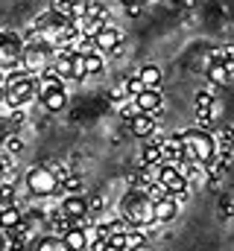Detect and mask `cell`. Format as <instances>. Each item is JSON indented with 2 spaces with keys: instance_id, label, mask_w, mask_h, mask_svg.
Instances as JSON below:
<instances>
[{
  "instance_id": "24",
  "label": "cell",
  "mask_w": 234,
  "mask_h": 251,
  "mask_svg": "<svg viewBox=\"0 0 234 251\" xmlns=\"http://www.w3.org/2000/svg\"><path fill=\"white\" fill-rule=\"evenodd\" d=\"M123 91H126V94H132V100H135V97H138L141 91H146V88H144V82H141L138 76H129V79L123 82Z\"/></svg>"
},
{
  "instance_id": "7",
  "label": "cell",
  "mask_w": 234,
  "mask_h": 251,
  "mask_svg": "<svg viewBox=\"0 0 234 251\" xmlns=\"http://www.w3.org/2000/svg\"><path fill=\"white\" fill-rule=\"evenodd\" d=\"M58 213H64L67 219L79 222V219H85V216H88V204H85V199H82V196H64V201H61Z\"/></svg>"
},
{
  "instance_id": "13",
  "label": "cell",
  "mask_w": 234,
  "mask_h": 251,
  "mask_svg": "<svg viewBox=\"0 0 234 251\" xmlns=\"http://www.w3.org/2000/svg\"><path fill=\"white\" fill-rule=\"evenodd\" d=\"M64 102H67V94L58 88V91H50V94H44L41 97V105L47 108V111H61L64 108Z\"/></svg>"
},
{
  "instance_id": "20",
  "label": "cell",
  "mask_w": 234,
  "mask_h": 251,
  "mask_svg": "<svg viewBox=\"0 0 234 251\" xmlns=\"http://www.w3.org/2000/svg\"><path fill=\"white\" fill-rule=\"evenodd\" d=\"M146 243V237L141 231H126L123 237V251H141V246Z\"/></svg>"
},
{
  "instance_id": "3",
  "label": "cell",
  "mask_w": 234,
  "mask_h": 251,
  "mask_svg": "<svg viewBox=\"0 0 234 251\" xmlns=\"http://www.w3.org/2000/svg\"><path fill=\"white\" fill-rule=\"evenodd\" d=\"M27 187H29V193L32 196H53L58 190V178L41 164V167H32L29 173H27Z\"/></svg>"
},
{
  "instance_id": "11",
  "label": "cell",
  "mask_w": 234,
  "mask_h": 251,
  "mask_svg": "<svg viewBox=\"0 0 234 251\" xmlns=\"http://www.w3.org/2000/svg\"><path fill=\"white\" fill-rule=\"evenodd\" d=\"M129 126H132V134H135V137H149V134L155 131V117L138 114L135 120H129Z\"/></svg>"
},
{
  "instance_id": "28",
  "label": "cell",
  "mask_w": 234,
  "mask_h": 251,
  "mask_svg": "<svg viewBox=\"0 0 234 251\" xmlns=\"http://www.w3.org/2000/svg\"><path fill=\"white\" fill-rule=\"evenodd\" d=\"M103 251H123V249H117V246H109V243H106V249Z\"/></svg>"
},
{
  "instance_id": "2",
  "label": "cell",
  "mask_w": 234,
  "mask_h": 251,
  "mask_svg": "<svg viewBox=\"0 0 234 251\" xmlns=\"http://www.w3.org/2000/svg\"><path fill=\"white\" fill-rule=\"evenodd\" d=\"M126 219L138 228H146V225H155L152 219V201L141 193V190H132L129 193V201H126Z\"/></svg>"
},
{
  "instance_id": "26",
  "label": "cell",
  "mask_w": 234,
  "mask_h": 251,
  "mask_svg": "<svg viewBox=\"0 0 234 251\" xmlns=\"http://www.w3.org/2000/svg\"><path fill=\"white\" fill-rule=\"evenodd\" d=\"M85 204H88V213H91V210H103V204H106V199H103V196H94V199H88Z\"/></svg>"
},
{
  "instance_id": "10",
  "label": "cell",
  "mask_w": 234,
  "mask_h": 251,
  "mask_svg": "<svg viewBox=\"0 0 234 251\" xmlns=\"http://www.w3.org/2000/svg\"><path fill=\"white\" fill-rule=\"evenodd\" d=\"M61 243L67 246V251H85L88 249V240H85V231L79 228V225H73L64 237H61Z\"/></svg>"
},
{
  "instance_id": "15",
  "label": "cell",
  "mask_w": 234,
  "mask_h": 251,
  "mask_svg": "<svg viewBox=\"0 0 234 251\" xmlns=\"http://www.w3.org/2000/svg\"><path fill=\"white\" fill-rule=\"evenodd\" d=\"M155 164H161V149L158 143H146L141 149V167H155Z\"/></svg>"
},
{
  "instance_id": "4",
  "label": "cell",
  "mask_w": 234,
  "mask_h": 251,
  "mask_svg": "<svg viewBox=\"0 0 234 251\" xmlns=\"http://www.w3.org/2000/svg\"><path fill=\"white\" fill-rule=\"evenodd\" d=\"M120 41H123V32L117 29V26H103L97 35H94V50L97 53H115L117 47H120Z\"/></svg>"
},
{
  "instance_id": "31",
  "label": "cell",
  "mask_w": 234,
  "mask_h": 251,
  "mask_svg": "<svg viewBox=\"0 0 234 251\" xmlns=\"http://www.w3.org/2000/svg\"><path fill=\"white\" fill-rule=\"evenodd\" d=\"M120 3H123V6H129V3H138V0H120Z\"/></svg>"
},
{
  "instance_id": "27",
  "label": "cell",
  "mask_w": 234,
  "mask_h": 251,
  "mask_svg": "<svg viewBox=\"0 0 234 251\" xmlns=\"http://www.w3.org/2000/svg\"><path fill=\"white\" fill-rule=\"evenodd\" d=\"M126 12H129V15H132V18H135V15H138V12H141V3H129V6H126Z\"/></svg>"
},
{
  "instance_id": "16",
  "label": "cell",
  "mask_w": 234,
  "mask_h": 251,
  "mask_svg": "<svg viewBox=\"0 0 234 251\" xmlns=\"http://www.w3.org/2000/svg\"><path fill=\"white\" fill-rule=\"evenodd\" d=\"M21 219H24V213H21V210H18L15 204H12V207H6V210H0V228H3V231L15 228V225H18Z\"/></svg>"
},
{
  "instance_id": "6",
  "label": "cell",
  "mask_w": 234,
  "mask_h": 251,
  "mask_svg": "<svg viewBox=\"0 0 234 251\" xmlns=\"http://www.w3.org/2000/svg\"><path fill=\"white\" fill-rule=\"evenodd\" d=\"M21 41L15 38V35H3L0 32V67H12V64H18L21 59Z\"/></svg>"
},
{
  "instance_id": "12",
  "label": "cell",
  "mask_w": 234,
  "mask_h": 251,
  "mask_svg": "<svg viewBox=\"0 0 234 251\" xmlns=\"http://www.w3.org/2000/svg\"><path fill=\"white\" fill-rule=\"evenodd\" d=\"M138 79L144 82V88H152V91H158V85H161V70H158L155 64H146V67H141Z\"/></svg>"
},
{
  "instance_id": "1",
  "label": "cell",
  "mask_w": 234,
  "mask_h": 251,
  "mask_svg": "<svg viewBox=\"0 0 234 251\" xmlns=\"http://www.w3.org/2000/svg\"><path fill=\"white\" fill-rule=\"evenodd\" d=\"M178 137H181V143L193 152L196 164H208V161L217 155V140H214L211 131H199V128H193V131H181Z\"/></svg>"
},
{
  "instance_id": "18",
  "label": "cell",
  "mask_w": 234,
  "mask_h": 251,
  "mask_svg": "<svg viewBox=\"0 0 234 251\" xmlns=\"http://www.w3.org/2000/svg\"><path fill=\"white\" fill-rule=\"evenodd\" d=\"M35 251H67V246L61 243V237H56V234H47V237H41V240H38Z\"/></svg>"
},
{
  "instance_id": "9",
  "label": "cell",
  "mask_w": 234,
  "mask_h": 251,
  "mask_svg": "<svg viewBox=\"0 0 234 251\" xmlns=\"http://www.w3.org/2000/svg\"><path fill=\"white\" fill-rule=\"evenodd\" d=\"M176 213H178V204H176L173 199L152 201V219H155V222H173Z\"/></svg>"
},
{
  "instance_id": "19",
  "label": "cell",
  "mask_w": 234,
  "mask_h": 251,
  "mask_svg": "<svg viewBox=\"0 0 234 251\" xmlns=\"http://www.w3.org/2000/svg\"><path fill=\"white\" fill-rule=\"evenodd\" d=\"M82 62H85V76H97L100 70H103V56L94 50V53H88V56H82Z\"/></svg>"
},
{
  "instance_id": "21",
  "label": "cell",
  "mask_w": 234,
  "mask_h": 251,
  "mask_svg": "<svg viewBox=\"0 0 234 251\" xmlns=\"http://www.w3.org/2000/svg\"><path fill=\"white\" fill-rule=\"evenodd\" d=\"M50 222H53V231H56V237H64V234H67V231L76 225L73 219H67V216H64V213H58V210L53 213V219H50Z\"/></svg>"
},
{
  "instance_id": "5",
  "label": "cell",
  "mask_w": 234,
  "mask_h": 251,
  "mask_svg": "<svg viewBox=\"0 0 234 251\" xmlns=\"http://www.w3.org/2000/svg\"><path fill=\"white\" fill-rule=\"evenodd\" d=\"M135 102H138L141 114H149V117H155V114L164 108V97H161V91H152V88L141 91V94L135 97Z\"/></svg>"
},
{
  "instance_id": "23",
  "label": "cell",
  "mask_w": 234,
  "mask_h": 251,
  "mask_svg": "<svg viewBox=\"0 0 234 251\" xmlns=\"http://www.w3.org/2000/svg\"><path fill=\"white\" fill-rule=\"evenodd\" d=\"M70 79H85V62L79 53H73V59H70Z\"/></svg>"
},
{
  "instance_id": "29",
  "label": "cell",
  "mask_w": 234,
  "mask_h": 251,
  "mask_svg": "<svg viewBox=\"0 0 234 251\" xmlns=\"http://www.w3.org/2000/svg\"><path fill=\"white\" fill-rule=\"evenodd\" d=\"M3 100H6V88L0 85V102H3Z\"/></svg>"
},
{
  "instance_id": "25",
  "label": "cell",
  "mask_w": 234,
  "mask_h": 251,
  "mask_svg": "<svg viewBox=\"0 0 234 251\" xmlns=\"http://www.w3.org/2000/svg\"><path fill=\"white\" fill-rule=\"evenodd\" d=\"M21 149H24V140H21L18 134H12V137H9V140L0 146V152H6V155H18Z\"/></svg>"
},
{
  "instance_id": "30",
  "label": "cell",
  "mask_w": 234,
  "mask_h": 251,
  "mask_svg": "<svg viewBox=\"0 0 234 251\" xmlns=\"http://www.w3.org/2000/svg\"><path fill=\"white\" fill-rule=\"evenodd\" d=\"M3 82H6V73H3V67H0V85H3Z\"/></svg>"
},
{
  "instance_id": "17",
  "label": "cell",
  "mask_w": 234,
  "mask_h": 251,
  "mask_svg": "<svg viewBox=\"0 0 234 251\" xmlns=\"http://www.w3.org/2000/svg\"><path fill=\"white\" fill-rule=\"evenodd\" d=\"M229 76H232V73H229V70H226L220 62H211V64H208V79H211L214 85H229Z\"/></svg>"
},
{
  "instance_id": "22",
  "label": "cell",
  "mask_w": 234,
  "mask_h": 251,
  "mask_svg": "<svg viewBox=\"0 0 234 251\" xmlns=\"http://www.w3.org/2000/svg\"><path fill=\"white\" fill-rule=\"evenodd\" d=\"M117 108H120V117H123L126 123H129V120H135V117L141 114V108H138V102H135V100H132V102H120Z\"/></svg>"
},
{
  "instance_id": "14",
  "label": "cell",
  "mask_w": 234,
  "mask_h": 251,
  "mask_svg": "<svg viewBox=\"0 0 234 251\" xmlns=\"http://www.w3.org/2000/svg\"><path fill=\"white\" fill-rule=\"evenodd\" d=\"M196 117H214V97L208 91L196 94Z\"/></svg>"
},
{
  "instance_id": "8",
  "label": "cell",
  "mask_w": 234,
  "mask_h": 251,
  "mask_svg": "<svg viewBox=\"0 0 234 251\" xmlns=\"http://www.w3.org/2000/svg\"><path fill=\"white\" fill-rule=\"evenodd\" d=\"M58 88H61V76H58L53 67H44V70H41V76L35 79V97H44V94L58 91Z\"/></svg>"
}]
</instances>
